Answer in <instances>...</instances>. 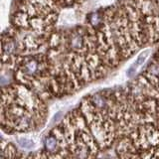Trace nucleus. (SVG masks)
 Returning <instances> with one entry per match:
<instances>
[{
    "label": "nucleus",
    "instance_id": "f03ea898",
    "mask_svg": "<svg viewBox=\"0 0 159 159\" xmlns=\"http://www.w3.org/2000/svg\"><path fill=\"white\" fill-rule=\"evenodd\" d=\"M149 52H150L149 50H144L142 53H140V55H139L137 59L135 60V62H134L130 66V68L128 69V71H127L128 77H133L134 74L137 72V70L140 69L143 66L144 63L146 62V60L149 57Z\"/></svg>",
    "mask_w": 159,
    "mask_h": 159
},
{
    "label": "nucleus",
    "instance_id": "f257e3e1",
    "mask_svg": "<svg viewBox=\"0 0 159 159\" xmlns=\"http://www.w3.org/2000/svg\"><path fill=\"white\" fill-rule=\"evenodd\" d=\"M46 109L34 89L19 84L2 91V126L27 131L41 125Z\"/></svg>",
    "mask_w": 159,
    "mask_h": 159
},
{
    "label": "nucleus",
    "instance_id": "7ed1b4c3",
    "mask_svg": "<svg viewBox=\"0 0 159 159\" xmlns=\"http://www.w3.org/2000/svg\"><path fill=\"white\" fill-rule=\"evenodd\" d=\"M17 143L20 147H22L23 149H31L34 146V142L31 139H29L27 137H19L17 138Z\"/></svg>",
    "mask_w": 159,
    "mask_h": 159
}]
</instances>
